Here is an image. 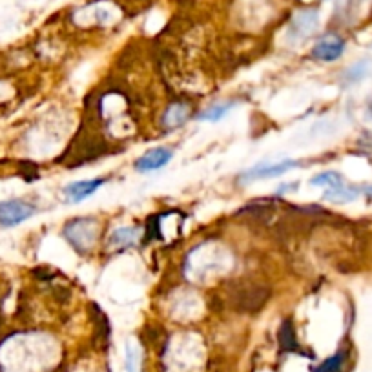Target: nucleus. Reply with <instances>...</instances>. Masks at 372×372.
<instances>
[{
	"label": "nucleus",
	"instance_id": "obj_1",
	"mask_svg": "<svg viewBox=\"0 0 372 372\" xmlns=\"http://www.w3.org/2000/svg\"><path fill=\"white\" fill-rule=\"evenodd\" d=\"M35 212H36L35 206L26 203V201H20V199L0 201V227H4V228L17 227V225H20V222H24L29 218H33Z\"/></svg>",
	"mask_w": 372,
	"mask_h": 372
},
{
	"label": "nucleus",
	"instance_id": "obj_2",
	"mask_svg": "<svg viewBox=\"0 0 372 372\" xmlns=\"http://www.w3.org/2000/svg\"><path fill=\"white\" fill-rule=\"evenodd\" d=\"M343 51H345V41L338 35H327L314 44L310 55L321 62H334L343 55Z\"/></svg>",
	"mask_w": 372,
	"mask_h": 372
},
{
	"label": "nucleus",
	"instance_id": "obj_3",
	"mask_svg": "<svg viewBox=\"0 0 372 372\" xmlns=\"http://www.w3.org/2000/svg\"><path fill=\"white\" fill-rule=\"evenodd\" d=\"M295 166H300V163L294 159H285L281 163L276 164H261V166H255V168L246 170L245 173H241V181H258V179H272L279 178L283 173L291 172Z\"/></svg>",
	"mask_w": 372,
	"mask_h": 372
},
{
	"label": "nucleus",
	"instance_id": "obj_4",
	"mask_svg": "<svg viewBox=\"0 0 372 372\" xmlns=\"http://www.w3.org/2000/svg\"><path fill=\"white\" fill-rule=\"evenodd\" d=\"M319 24V13L314 11V9H305L300 11L292 18L291 27H288V33L294 41H301V39H307L309 35H312L314 29L318 27Z\"/></svg>",
	"mask_w": 372,
	"mask_h": 372
},
{
	"label": "nucleus",
	"instance_id": "obj_5",
	"mask_svg": "<svg viewBox=\"0 0 372 372\" xmlns=\"http://www.w3.org/2000/svg\"><path fill=\"white\" fill-rule=\"evenodd\" d=\"M172 161V150L164 148V146H157L152 150L145 152V154L135 161L137 172H152V170H159Z\"/></svg>",
	"mask_w": 372,
	"mask_h": 372
},
{
	"label": "nucleus",
	"instance_id": "obj_6",
	"mask_svg": "<svg viewBox=\"0 0 372 372\" xmlns=\"http://www.w3.org/2000/svg\"><path fill=\"white\" fill-rule=\"evenodd\" d=\"M102 185H105V179L102 178L88 179V181H77L66 186V188H64V194H66L68 201H72V203H81V201H84L86 197L95 194Z\"/></svg>",
	"mask_w": 372,
	"mask_h": 372
},
{
	"label": "nucleus",
	"instance_id": "obj_7",
	"mask_svg": "<svg viewBox=\"0 0 372 372\" xmlns=\"http://www.w3.org/2000/svg\"><path fill=\"white\" fill-rule=\"evenodd\" d=\"M359 194H361V186L340 185L336 186V188H328V190L323 194V199L328 201V203L343 204L356 201L359 197Z\"/></svg>",
	"mask_w": 372,
	"mask_h": 372
},
{
	"label": "nucleus",
	"instance_id": "obj_8",
	"mask_svg": "<svg viewBox=\"0 0 372 372\" xmlns=\"http://www.w3.org/2000/svg\"><path fill=\"white\" fill-rule=\"evenodd\" d=\"M188 106L182 105V102H175V105L170 106L168 109H166V114L163 115V124L168 130H175V128L182 126L185 124V121L188 119Z\"/></svg>",
	"mask_w": 372,
	"mask_h": 372
},
{
	"label": "nucleus",
	"instance_id": "obj_9",
	"mask_svg": "<svg viewBox=\"0 0 372 372\" xmlns=\"http://www.w3.org/2000/svg\"><path fill=\"white\" fill-rule=\"evenodd\" d=\"M234 108H236V102H234V100L218 102V105L210 106V108H206L204 112H201V114L197 115V119H199V121H206V123H218V121L227 117Z\"/></svg>",
	"mask_w": 372,
	"mask_h": 372
},
{
	"label": "nucleus",
	"instance_id": "obj_10",
	"mask_svg": "<svg viewBox=\"0 0 372 372\" xmlns=\"http://www.w3.org/2000/svg\"><path fill=\"white\" fill-rule=\"evenodd\" d=\"M368 72H371L368 60H358V62L352 64L350 68L345 69V73H343V82L349 84V86L350 84H358V82H361L367 77Z\"/></svg>",
	"mask_w": 372,
	"mask_h": 372
},
{
	"label": "nucleus",
	"instance_id": "obj_11",
	"mask_svg": "<svg viewBox=\"0 0 372 372\" xmlns=\"http://www.w3.org/2000/svg\"><path fill=\"white\" fill-rule=\"evenodd\" d=\"M139 239V232L135 228H117L112 234V246H132Z\"/></svg>",
	"mask_w": 372,
	"mask_h": 372
},
{
	"label": "nucleus",
	"instance_id": "obj_12",
	"mask_svg": "<svg viewBox=\"0 0 372 372\" xmlns=\"http://www.w3.org/2000/svg\"><path fill=\"white\" fill-rule=\"evenodd\" d=\"M310 185L312 186H325V188H336V186L343 185V178H341L338 172H323L314 175L310 179Z\"/></svg>",
	"mask_w": 372,
	"mask_h": 372
},
{
	"label": "nucleus",
	"instance_id": "obj_13",
	"mask_svg": "<svg viewBox=\"0 0 372 372\" xmlns=\"http://www.w3.org/2000/svg\"><path fill=\"white\" fill-rule=\"evenodd\" d=\"M343 359H345V356L341 354V352H338V354H334L328 359H325V361H323V364L319 365V367L314 372H341Z\"/></svg>",
	"mask_w": 372,
	"mask_h": 372
},
{
	"label": "nucleus",
	"instance_id": "obj_14",
	"mask_svg": "<svg viewBox=\"0 0 372 372\" xmlns=\"http://www.w3.org/2000/svg\"><path fill=\"white\" fill-rule=\"evenodd\" d=\"M126 372H141L139 371V350L133 345H126Z\"/></svg>",
	"mask_w": 372,
	"mask_h": 372
},
{
	"label": "nucleus",
	"instance_id": "obj_15",
	"mask_svg": "<svg viewBox=\"0 0 372 372\" xmlns=\"http://www.w3.org/2000/svg\"><path fill=\"white\" fill-rule=\"evenodd\" d=\"M298 190V182H291V185H281V188H277V194H291V192Z\"/></svg>",
	"mask_w": 372,
	"mask_h": 372
},
{
	"label": "nucleus",
	"instance_id": "obj_16",
	"mask_svg": "<svg viewBox=\"0 0 372 372\" xmlns=\"http://www.w3.org/2000/svg\"><path fill=\"white\" fill-rule=\"evenodd\" d=\"M361 194H365L368 199H372V185H365L364 188H361Z\"/></svg>",
	"mask_w": 372,
	"mask_h": 372
}]
</instances>
